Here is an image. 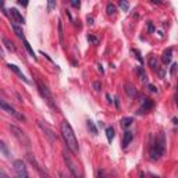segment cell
Returning a JSON list of instances; mask_svg holds the SVG:
<instances>
[{"label":"cell","mask_w":178,"mask_h":178,"mask_svg":"<svg viewBox=\"0 0 178 178\" xmlns=\"http://www.w3.org/2000/svg\"><path fill=\"white\" fill-rule=\"evenodd\" d=\"M139 178H145V174L141 173V174H139Z\"/></svg>","instance_id":"cell-43"},{"label":"cell","mask_w":178,"mask_h":178,"mask_svg":"<svg viewBox=\"0 0 178 178\" xmlns=\"http://www.w3.org/2000/svg\"><path fill=\"white\" fill-rule=\"evenodd\" d=\"M177 106H178V97H177Z\"/></svg>","instance_id":"cell-44"},{"label":"cell","mask_w":178,"mask_h":178,"mask_svg":"<svg viewBox=\"0 0 178 178\" xmlns=\"http://www.w3.org/2000/svg\"><path fill=\"white\" fill-rule=\"evenodd\" d=\"M23 42H24V46H25V49L28 50V53H29V54H31L32 57L35 59V53H33V50H32V47H31V45H29V42H28L27 39H24Z\"/></svg>","instance_id":"cell-22"},{"label":"cell","mask_w":178,"mask_h":178,"mask_svg":"<svg viewBox=\"0 0 178 178\" xmlns=\"http://www.w3.org/2000/svg\"><path fill=\"white\" fill-rule=\"evenodd\" d=\"M11 27H13V31L15 32V35H17L20 39H23V41H24V32H23V29H21L18 25H15V24H11Z\"/></svg>","instance_id":"cell-17"},{"label":"cell","mask_w":178,"mask_h":178,"mask_svg":"<svg viewBox=\"0 0 178 178\" xmlns=\"http://www.w3.org/2000/svg\"><path fill=\"white\" fill-rule=\"evenodd\" d=\"M171 57H173V49L169 47L167 50L163 52V56H161V60H163V63L164 64H169L171 61Z\"/></svg>","instance_id":"cell-12"},{"label":"cell","mask_w":178,"mask_h":178,"mask_svg":"<svg viewBox=\"0 0 178 178\" xmlns=\"http://www.w3.org/2000/svg\"><path fill=\"white\" fill-rule=\"evenodd\" d=\"M88 128H89V131H91L93 135H97V128L95 127V124H93V121H91V120H88Z\"/></svg>","instance_id":"cell-21"},{"label":"cell","mask_w":178,"mask_h":178,"mask_svg":"<svg viewBox=\"0 0 178 178\" xmlns=\"http://www.w3.org/2000/svg\"><path fill=\"white\" fill-rule=\"evenodd\" d=\"M177 89H178V84H177Z\"/></svg>","instance_id":"cell-45"},{"label":"cell","mask_w":178,"mask_h":178,"mask_svg":"<svg viewBox=\"0 0 178 178\" xmlns=\"http://www.w3.org/2000/svg\"><path fill=\"white\" fill-rule=\"evenodd\" d=\"M0 178H10V177L6 174L4 170H0Z\"/></svg>","instance_id":"cell-31"},{"label":"cell","mask_w":178,"mask_h":178,"mask_svg":"<svg viewBox=\"0 0 178 178\" xmlns=\"http://www.w3.org/2000/svg\"><path fill=\"white\" fill-rule=\"evenodd\" d=\"M53 7H56V1H53V0H52V1H49V3H47V10H49V11H52V9H53Z\"/></svg>","instance_id":"cell-27"},{"label":"cell","mask_w":178,"mask_h":178,"mask_svg":"<svg viewBox=\"0 0 178 178\" xmlns=\"http://www.w3.org/2000/svg\"><path fill=\"white\" fill-rule=\"evenodd\" d=\"M120 7H121L124 11H127V10L129 9V4H128V1H124V0H121V1H120Z\"/></svg>","instance_id":"cell-25"},{"label":"cell","mask_w":178,"mask_h":178,"mask_svg":"<svg viewBox=\"0 0 178 178\" xmlns=\"http://www.w3.org/2000/svg\"><path fill=\"white\" fill-rule=\"evenodd\" d=\"M0 147H1V152H3V155H4L6 157H9L10 153H9V150H7V147H6V143H4V142H0Z\"/></svg>","instance_id":"cell-24"},{"label":"cell","mask_w":178,"mask_h":178,"mask_svg":"<svg viewBox=\"0 0 178 178\" xmlns=\"http://www.w3.org/2000/svg\"><path fill=\"white\" fill-rule=\"evenodd\" d=\"M97 178H107V177H106V174H105V171H103V170H100V171H99V174H97Z\"/></svg>","instance_id":"cell-33"},{"label":"cell","mask_w":178,"mask_h":178,"mask_svg":"<svg viewBox=\"0 0 178 178\" xmlns=\"http://www.w3.org/2000/svg\"><path fill=\"white\" fill-rule=\"evenodd\" d=\"M38 88H39V92H41V95L45 97V100L52 106V107H54L56 109V105H54V99H53V95L50 93V91L47 89V86H45L42 82H38Z\"/></svg>","instance_id":"cell-6"},{"label":"cell","mask_w":178,"mask_h":178,"mask_svg":"<svg viewBox=\"0 0 178 178\" xmlns=\"http://www.w3.org/2000/svg\"><path fill=\"white\" fill-rule=\"evenodd\" d=\"M147 88H149V91H150V92H153V93H157V88H156L155 85H150V84H149V85H147Z\"/></svg>","instance_id":"cell-30"},{"label":"cell","mask_w":178,"mask_h":178,"mask_svg":"<svg viewBox=\"0 0 178 178\" xmlns=\"http://www.w3.org/2000/svg\"><path fill=\"white\" fill-rule=\"evenodd\" d=\"M135 73L139 75V78H141L143 82H147V77H146V74H145V71H143L142 67H135Z\"/></svg>","instance_id":"cell-15"},{"label":"cell","mask_w":178,"mask_h":178,"mask_svg":"<svg viewBox=\"0 0 178 178\" xmlns=\"http://www.w3.org/2000/svg\"><path fill=\"white\" fill-rule=\"evenodd\" d=\"M134 53L137 54V59H138V60H139V61H141V63H142V57H141V53H139V50H137V49H135V50H134Z\"/></svg>","instance_id":"cell-32"},{"label":"cell","mask_w":178,"mask_h":178,"mask_svg":"<svg viewBox=\"0 0 178 178\" xmlns=\"http://www.w3.org/2000/svg\"><path fill=\"white\" fill-rule=\"evenodd\" d=\"M64 156V160H65V163H67V167L70 169V171L73 173V175L75 178H84V174H82V170L79 169V166L74 161L71 157H70V155H67V153H63Z\"/></svg>","instance_id":"cell-3"},{"label":"cell","mask_w":178,"mask_h":178,"mask_svg":"<svg viewBox=\"0 0 178 178\" xmlns=\"http://www.w3.org/2000/svg\"><path fill=\"white\" fill-rule=\"evenodd\" d=\"M147 29H149V32H150V33H152L153 31H155V28H153V24H152V23L147 24Z\"/></svg>","instance_id":"cell-34"},{"label":"cell","mask_w":178,"mask_h":178,"mask_svg":"<svg viewBox=\"0 0 178 178\" xmlns=\"http://www.w3.org/2000/svg\"><path fill=\"white\" fill-rule=\"evenodd\" d=\"M93 88H95L96 91H100V88H102V84L99 82V81H96V82H93Z\"/></svg>","instance_id":"cell-29"},{"label":"cell","mask_w":178,"mask_h":178,"mask_svg":"<svg viewBox=\"0 0 178 178\" xmlns=\"http://www.w3.org/2000/svg\"><path fill=\"white\" fill-rule=\"evenodd\" d=\"M114 103H116V106H117V107H118V97H116V99H114Z\"/></svg>","instance_id":"cell-41"},{"label":"cell","mask_w":178,"mask_h":178,"mask_svg":"<svg viewBox=\"0 0 178 178\" xmlns=\"http://www.w3.org/2000/svg\"><path fill=\"white\" fill-rule=\"evenodd\" d=\"M59 38L60 42H63V24H61V21H59Z\"/></svg>","instance_id":"cell-26"},{"label":"cell","mask_w":178,"mask_h":178,"mask_svg":"<svg viewBox=\"0 0 178 178\" xmlns=\"http://www.w3.org/2000/svg\"><path fill=\"white\" fill-rule=\"evenodd\" d=\"M71 6H73V7H79V6H81V3H79V1H71Z\"/></svg>","instance_id":"cell-35"},{"label":"cell","mask_w":178,"mask_h":178,"mask_svg":"<svg viewBox=\"0 0 178 178\" xmlns=\"http://www.w3.org/2000/svg\"><path fill=\"white\" fill-rule=\"evenodd\" d=\"M164 153V135L160 134L156 138L150 146V159L152 160H159Z\"/></svg>","instance_id":"cell-2"},{"label":"cell","mask_w":178,"mask_h":178,"mask_svg":"<svg viewBox=\"0 0 178 178\" xmlns=\"http://www.w3.org/2000/svg\"><path fill=\"white\" fill-rule=\"evenodd\" d=\"M88 23H89V24H93V18H92V17H88Z\"/></svg>","instance_id":"cell-39"},{"label":"cell","mask_w":178,"mask_h":178,"mask_svg":"<svg viewBox=\"0 0 178 178\" xmlns=\"http://www.w3.org/2000/svg\"><path fill=\"white\" fill-rule=\"evenodd\" d=\"M59 175H60V178H68L67 175H65V174H63V173H60Z\"/></svg>","instance_id":"cell-40"},{"label":"cell","mask_w":178,"mask_h":178,"mask_svg":"<svg viewBox=\"0 0 178 178\" xmlns=\"http://www.w3.org/2000/svg\"><path fill=\"white\" fill-rule=\"evenodd\" d=\"M3 43H4V46L9 49L10 52H15V46H14V43L10 39H7V38H3Z\"/></svg>","instance_id":"cell-19"},{"label":"cell","mask_w":178,"mask_h":178,"mask_svg":"<svg viewBox=\"0 0 178 178\" xmlns=\"http://www.w3.org/2000/svg\"><path fill=\"white\" fill-rule=\"evenodd\" d=\"M10 15L13 17L14 23H18V24H24V23H25L24 17L21 15V13H20L17 9H11V10H10Z\"/></svg>","instance_id":"cell-9"},{"label":"cell","mask_w":178,"mask_h":178,"mask_svg":"<svg viewBox=\"0 0 178 178\" xmlns=\"http://www.w3.org/2000/svg\"><path fill=\"white\" fill-rule=\"evenodd\" d=\"M61 135H63L64 142H65V145H67V147H68L70 150L73 152V153H78L79 146H78L77 137H75V134H74L73 127H71L70 123H67V121H63V123H61Z\"/></svg>","instance_id":"cell-1"},{"label":"cell","mask_w":178,"mask_h":178,"mask_svg":"<svg viewBox=\"0 0 178 178\" xmlns=\"http://www.w3.org/2000/svg\"><path fill=\"white\" fill-rule=\"evenodd\" d=\"M106 137H107V141L109 142L113 141V138H114V129H113L111 127L106 128Z\"/></svg>","instance_id":"cell-20"},{"label":"cell","mask_w":178,"mask_h":178,"mask_svg":"<svg viewBox=\"0 0 178 178\" xmlns=\"http://www.w3.org/2000/svg\"><path fill=\"white\" fill-rule=\"evenodd\" d=\"M149 65H150L153 70H157V60H156L155 56H150V57H149Z\"/></svg>","instance_id":"cell-23"},{"label":"cell","mask_w":178,"mask_h":178,"mask_svg":"<svg viewBox=\"0 0 178 178\" xmlns=\"http://www.w3.org/2000/svg\"><path fill=\"white\" fill-rule=\"evenodd\" d=\"M125 92H127V95L129 96V97H135V96H138L137 89H135V86H132L131 84H127V85H125Z\"/></svg>","instance_id":"cell-13"},{"label":"cell","mask_w":178,"mask_h":178,"mask_svg":"<svg viewBox=\"0 0 178 178\" xmlns=\"http://www.w3.org/2000/svg\"><path fill=\"white\" fill-rule=\"evenodd\" d=\"M38 125L42 128V131L45 132V135L47 137V139H49L50 142H54L56 139H57V135H56V134L53 132V131H52V129L47 127V125H43V123H42V121H38Z\"/></svg>","instance_id":"cell-8"},{"label":"cell","mask_w":178,"mask_h":178,"mask_svg":"<svg viewBox=\"0 0 178 178\" xmlns=\"http://www.w3.org/2000/svg\"><path fill=\"white\" fill-rule=\"evenodd\" d=\"M18 3H20V4H21V6H27V4H28L27 1H18Z\"/></svg>","instance_id":"cell-42"},{"label":"cell","mask_w":178,"mask_h":178,"mask_svg":"<svg viewBox=\"0 0 178 178\" xmlns=\"http://www.w3.org/2000/svg\"><path fill=\"white\" fill-rule=\"evenodd\" d=\"M106 11H107V15H116L117 9H116V6L113 4V3H107V6H106Z\"/></svg>","instance_id":"cell-16"},{"label":"cell","mask_w":178,"mask_h":178,"mask_svg":"<svg viewBox=\"0 0 178 178\" xmlns=\"http://www.w3.org/2000/svg\"><path fill=\"white\" fill-rule=\"evenodd\" d=\"M14 171H15L17 178H28L27 167H25L23 160H15L14 161Z\"/></svg>","instance_id":"cell-5"},{"label":"cell","mask_w":178,"mask_h":178,"mask_svg":"<svg viewBox=\"0 0 178 178\" xmlns=\"http://www.w3.org/2000/svg\"><path fill=\"white\" fill-rule=\"evenodd\" d=\"M38 171H39V173L42 174V178H49V175H45V174H43V173L41 171V169H39V166H38Z\"/></svg>","instance_id":"cell-37"},{"label":"cell","mask_w":178,"mask_h":178,"mask_svg":"<svg viewBox=\"0 0 178 178\" xmlns=\"http://www.w3.org/2000/svg\"><path fill=\"white\" fill-rule=\"evenodd\" d=\"M97 70H99V71H100V74H105V71H103V68H102V65H100V64H99V65H97Z\"/></svg>","instance_id":"cell-38"},{"label":"cell","mask_w":178,"mask_h":178,"mask_svg":"<svg viewBox=\"0 0 178 178\" xmlns=\"http://www.w3.org/2000/svg\"><path fill=\"white\" fill-rule=\"evenodd\" d=\"M132 117H124V118H121V121H120V124H121V127L123 128H127L129 127L131 124H132Z\"/></svg>","instance_id":"cell-18"},{"label":"cell","mask_w":178,"mask_h":178,"mask_svg":"<svg viewBox=\"0 0 178 178\" xmlns=\"http://www.w3.org/2000/svg\"><path fill=\"white\" fill-rule=\"evenodd\" d=\"M88 41L92 42L93 45H96V43H97V39H96L95 36H92V35H88Z\"/></svg>","instance_id":"cell-28"},{"label":"cell","mask_w":178,"mask_h":178,"mask_svg":"<svg viewBox=\"0 0 178 178\" xmlns=\"http://www.w3.org/2000/svg\"><path fill=\"white\" fill-rule=\"evenodd\" d=\"M132 138H134V134L131 132V131H125V132H124V137H123V147H127L128 145L131 143Z\"/></svg>","instance_id":"cell-11"},{"label":"cell","mask_w":178,"mask_h":178,"mask_svg":"<svg viewBox=\"0 0 178 178\" xmlns=\"http://www.w3.org/2000/svg\"><path fill=\"white\" fill-rule=\"evenodd\" d=\"M10 131L13 132V135L17 139H18L23 145H25V146H29L31 145V141H29V138L25 135V132H24L23 129H20L18 127H15V125H10Z\"/></svg>","instance_id":"cell-4"},{"label":"cell","mask_w":178,"mask_h":178,"mask_svg":"<svg viewBox=\"0 0 178 178\" xmlns=\"http://www.w3.org/2000/svg\"><path fill=\"white\" fill-rule=\"evenodd\" d=\"M0 105H1V109L4 110V111H7L9 114L14 116L15 118L21 120V121H25V117H24V116L21 114V113H18V111H17V110H15V109H14V107H11V106H9V105H7V103H6L4 100H1V103H0Z\"/></svg>","instance_id":"cell-7"},{"label":"cell","mask_w":178,"mask_h":178,"mask_svg":"<svg viewBox=\"0 0 178 178\" xmlns=\"http://www.w3.org/2000/svg\"><path fill=\"white\" fill-rule=\"evenodd\" d=\"M7 67H9V68L11 70V71H13L14 74H17V75H18V77L21 78L23 81H25V82H28V79H27V78H25V75H24V74L21 73V70H20L18 67H17V65H14V64H7Z\"/></svg>","instance_id":"cell-10"},{"label":"cell","mask_w":178,"mask_h":178,"mask_svg":"<svg viewBox=\"0 0 178 178\" xmlns=\"http://www.w3.org/2000/svg\"><path fill=\"white\" fill-rule=\"evenodd\" d=\"M152 107H153V102H152V99H145V102L142 103V107H141V111H139V113H142V110L147 111V110H150Z\"/></svg>","instance_id":"cell-14"},{"label":"cell","mask_w":178,"mask_h":178,"mask_svg":"<svg viewBox=\"0 0 178 178\" xmlns=\"http://www.w3.org/2000/svg\"><path fill=\"white\" fill-rule=\"evenodd\" d=\"M175 67H177V64H173V65H171V71H170V73H171V75H173L174 71H175Z\"/></svg>","instance_id":"cell-36"}]
</instances>
